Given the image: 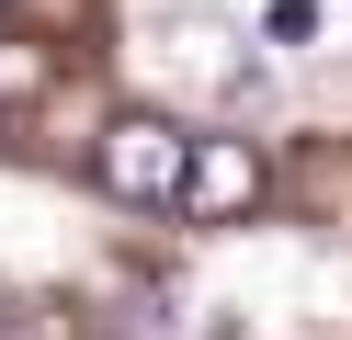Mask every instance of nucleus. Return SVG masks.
<instances>
[{
  "label": "nucleus",
  "instance_id": "nucleus-3",
  "mask_svg": "<svg viewBox=\"0 0 352 340\" xmlns=\"http://www.w3.org/2000/svg\"><path fill=\"white\" fill-rule=\"evenodd\" d=\"M160 45H170V68H182V80H205L216 102H250L261 91V68L250 57H228V34H216V23H193V12H170L160 23Z\"/></svg>",
  "mask_w": 352,
  "mask_h": 340
},
{
  "label": "nucleus",
  "instance_id": "nucleus-5",
  "mask_svg": "<svg viewBox=\"0 0 352 340\" xmlns=\"http://www.w3.org/2000/svg\"><path fill=\"white\" fill-rule=\"evenodd\" d=\"M0 340H34V329H23V306H0Z\"/></svg>",
  "mask_w": 352,
  "mask_h": 340
},
{
  "label": "nucleus",
  "instance_id": "nucleus-2",
  "mask_svg": "<svg viewBox=\"0 0 352 340\" xmlns=\"http://www.w3.org/2000/svg\"><path fill=\"white\" fill-rule=\"evenodd\" d=\"M250 204H261V148H250V136H205L170 216H182V227H228V216H250Z\"/></svg>",
  "mask_w": 352,
  "mask_h": 340
},
{
  "label": "nucleus",
  "instance_id": "nucleus-4",
  "mask_svg": "<svg viewBox=\"0 0 352 340\" xmlns=\"http://www.w3.org/2000/svg\"><path fill=\"white\" fill-rule=\"evenodd\" d=\"M261 34H273V45H307V34H318V0H273V12H261Z\"/></svg>",
  "mask_w": 352,
  "mask_h": 340
},
{
  "label": "nucleus",
  "instance_id": "nucleus-1",
  "mask_svg": "<svg viewBox=\"0 0 352 340\" xmlns=\"http://www.w3.org/2000/svg\"><path fill=\"white\" fill-rule=\"evenodd\" d=\"M193 148H205V136H182L170 113H114V125H102V193L114 204H182Z\"/></svg>",
  "mask_w": 352,
  "mask_h": 340
}]
</instances>
